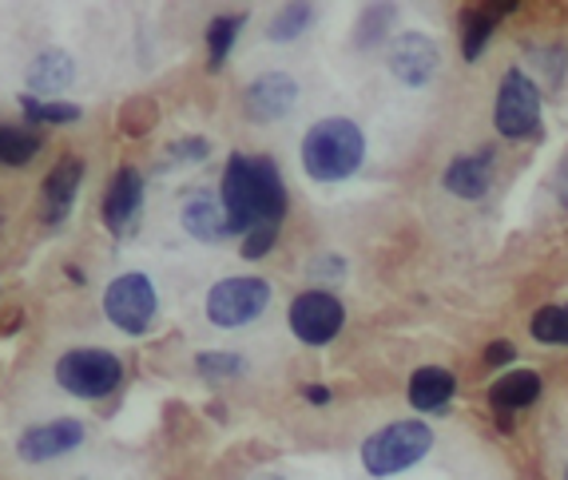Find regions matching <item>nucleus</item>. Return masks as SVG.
Returning a JSON list of instances; mask_svg holds the SVG:
<instances>
[{
  "label": "nucleus",
  "instance_id": "nucleus-1",
  "mask_svg": "<svg viewBox=\"0 0 568 480\" xmlns=\"http://www.w3.org/2000/svg\"><path fill=\"white\" fill-rule=\"evenodd\" d=\"M223 211L231 218V231L246 235L263 223H283L286 211V187L278 175L275 160H251L235 151L223 171Z\"/></svg>",
  "mask_w": 568,
  "mask_h": 480
},
{
  "label": "nucleus",
  "instance_id": "nucleus-2",
  "mask_svg": "<svg viewBox=\"0 0 568 480\" xmlns=\"http://www.w3.org/2000/svg\"><path fill=\"white\" fill-rule=\"evenodd\" d=\"M362 151H366V140H362L358 123L354 120H318L306 132L303 140V167L311 180L318 183H338L346 175H354L362 163Z\"/></svg>",
  "mask_w": 568,
  "mask_h": 480
},
{
  "label": "nucleus",
  "instance_id": "nucleus-3",
  "mask_svg": "<svg viewBox=\"0 0 568 480\" xmlns=\"http://www.w3.org/2000/svg\"><path fill=\"white\" fill-rule=\"evenodd\" d=\"M52 377L64 394L95 401V397L115 394V386L123 381V361L112 349H68L52 369Z\"/></svg>",
  "mask_w": 568,
  "mask_h": 480
},
{
  "label": "nucleus",
  "instance_id": "nucleus-4",
  "mask_svg": "<svg viewBox=\"0 0 568 480\" xmlns=\"http://www.w3.org/2000/svg\"><path fill=\"white\" fill-rule=\"evenodd\" d=\"M434 433H429L422 421H398L386 425L382 433H374L362 445V464H366L374 477H394V472L409 469L429 452Z\"/></svg>",
  "mask_w": 568,
  "mask_h": 480
},
{
  "label": "nucleus",
  "instance_id": "nucleus-5",
  "mask_svg": "<svg viewBox=\"0 0 568 480\" xmlns=\"http://www.w3.org/2000/svg\"><path fill=\"white\" fill-rule=\"evenodd\" d=\"M160 310V298H155V286L148 274L128 270L120 278H112L104 290V314L112 326H120L123 334H148Z\"/></svg>",
  "mask_w": 568,
  "mask_h": 480
},
{
  "label": "nucleus",
  "instance_id": "nucleus-6",
  "mask_svg": "<svg viewBox=\"0 0 568 480\" xmlns=\"http://www.w3.org/2000/svg\"><path fill=\"white\" fill-rule=\"evenodd\" d=\"M271 306V283L266 278H223V283L211 286L207 294V318L223 330H239V326H251L255 318H263V310Z\"/></svg>",
  "mask_w": 568,
  "mask_h": 480
},
{
  "label": "nucleus",
  "instance_id": "nucleus-7",
  "mask_svg": "<svg viewBox=\"0 0 568 480\" xmlns=\"http://www.w3.org/2000/svg\"><path fill=\"white\" fill-rule=\"evenodd\" d=\"M493 123L497 132L509 140H525L540 127V92L521 68H509L497 92V108H493Z\"/></svg>",
  "mask_w": 568,
  "mask_h": 480
},
{
  "label": "nucleus",
  "instance_id": "nucleus-8",
  "mask_svg": "<svg viewBox=\"0 0 568 480\" xmlns=\"http://www.w3.org/2000/svg\"><path fill=\"white\" fill-rule=\"evenodd\" d=\"M342 321H346V310L326 290H306L291 302V330L306 346H326L342 330Z\"/></svg>",
  "mask_w": 568,
  "mask_h": 480
},
{
  "label": "nucleus",
  "instance_id": "nucleus-9",
  "mask_svg": "<svg viewBox=\"0 0 568 480\" xmlns=\"http://www.w3.org/2000/svg\"><path fill=\"white\" fill-rule=\"evenodd\" d=\"M88 441V429L84 421L77 417H57V421H44L29 433H20L17 441V457L24 464H44V461H57L64 452L80 449Z\"/></svg>",
  "mask_w": 568,
  "mask_h": 480
},
{
  "label": "nucleus",
  "instance_id": "nucleus-10",
  "mask_svg": "<svg viewBox=\"0 0 568 480\" xmlns=\"http://www.w3.org/2000/svg\"><path fill=\"white\" fill-rule=\"evenodd\" d=\"M437 64H442L437 44L429 37H422V32H406L389 48V72L398 75L406 88H426L434 80Z\"/></svg>",
  "mask_w": 568,
  "mask_h": 480
},
{
  "label": "nucleus",
  "instance_id": "nucleus-11",
  "mask_svg": "<svg viewBox=\"0 0 568 480\" xmlns=\"http://www.w3.org/2000/svg\"><path fill=\"white\" fill-rule=\"evenodd\" d=\"M294 100H298V84L286 72H266L246 88V112L255 115L258 123L283 120L294 108Z\"/></svg>",
  "mask_w": 568,
  "mask_h": 480
},
{
  "label": "nucleus",
  "instance_id": "nucleus-12",
  "mask_svg": "<svg viewBox=\"0 0 568 480\" xmlns=\"http://www.w3.org/2000/svg\"><path fill=\"white\" fill-rule=\"evenodd\" d=\"M180 218L187 226V235H195L200 243H223V238L235 235L227 211H223V198L207 195V191H195V195L183 198Z\"/></svg>",
  "mask_w": 568,
  "mask_h": 480
},
{
  "label": "nucleus",
  "instance_id": "nucleus-13",
  "mask_svg": "<svg viewBox=\"0 0 568 480\" xmlns=\"http://www.w3.org/2000/svg\"><path fill=\"white\" fill-rule=\"evenodd\" d=\"M143 207V175L135 167H120L108 183V195H104V223L108 231H128L132 218L140 215Z\"/></svg>",
  "mask_w": 568,
  "mask_h": 480
},
{
  "label": "nucleus",
  "instance_id": "nucleus-14",
  "mask_svg": "<svg viewBox=\"0 0 568 480\" xmlns=\"http://www.w3.org/2000/svg\"><path fill=\"white\" fill-rule=\"evenodd\" d=\"M84 183V163L80 160H60L57 167L48 171L44 180V223L48 226H60L77 203V191Z\"/></svg>",
  "mask_w": 568,
  "mask_h": 480
},
{
  "label": "nucleus",
  "instance_id": "nucleus-15",
  "mask_svg": "<svg viewBox=\"0 0 568 480\" xmlns=\"http://www.w3.org/2000/svg\"><path fill=\"white\" fill-rule=\"evenodd\" d=\"M493 175H497V160L493 151H474V155H462V160L449 163L446 171V187L457 198H481L489 191Z\"/></svg>",
  "mask_w": 568,
  "mask_h": 480
},
{
  "label": "nucleus",
  "instance_id": "nucleus-16",
  "mask_svg": "<svg viewBox=\"0 0 568 480\" xmlns=\"http://www.w3.org/2000/svg\"><path fill=\"white\" fill-rule=\"evenodd\" d=\"M454 374L442 366H426L417 369L414 381H409V401H414L422 413H442L449 406V397H454Z\"/></svg>",
  "mask_w": 568,
  "mask_h": 480
},
{
  "label": "nucleus",
  "instance_id": "nucleus-17",
  "mask_svg": "<svg viewBox=\"0 0 568 480\" xmlns=\"http://www.w3.org/2000/svg\"><path fill=\"white\" fill-rule=\"evenodd\" d=\"M540 397V377L532 369H513L505 374L497 386L489 389V401L493 409H501V413H517V409H529L532 401Z\"/></svg>",
  "mask_w": 568,
  "mask_h": 480
},
{
  "label": "nucleus",
  "instance_id": "nucleus-18",
  "mask_svg": "<svg viewBox=\"0 0 568 480\" xmlns=\"http://www.w3.org/2000/svg\"><path fill=\"white\" fill-rule=\"evenodd\" d=\"M44 140L37 127H20V123H0V167H29L40 155Z\"/></svg>",
  "mask_w": 568,
  "mask_h": 480
},
{
  "label": "nucleus",
  "instance_id": "nucleus-19",
  "mask_svg": "<svg viewBox=\"0 0 568 480\" xmlns=\"http://www.w3.org/2000/svg\"><path fill=\"white\" fill-rule=\"evenodd\" d=\"M77 80V64L64 52H40L29 64V88L32 92H60Z\"/></svg>",
  "mask_w": 568,
  "mask_h": 480
},
{
  "label": "nucleus",
  "instance_id": "nucleus-20",
  "mask_svg": "<svg viewBox=\"0 0 568 480\" xmlns=\"http://www.w3.org/2000/svg\"><path fill=\"white\" fill-rule=\"evenodd\" d=\"M513 4H497V9H474V12H465V32H462V52L465 60H481V48L485 40L497 32V17L501 12H509Z\"/></svg>",
  "mask_w": 568,
  "mask_h": 480
},
{
  "label": "nucleus",
  "instance_id": "nucleus-21",
  "mask_svg": "<svg viewBox=\"0 0 568 480\" xmlns=\"http://www.w3.org/2000/svg\"><path fill=\"white\" fill-rule=\"evenodd\" d=\"M243 32V17H215L207 29V60L211 68H223L231 57V44H235V37Z\"/></svg>",
  "mask_w": 568,
  "mask_h": 480
},
{
  "label": "nucleus",
  "instance_id": "nucleus-22",
  "mask_svg": "<svg viewBox=\"0 0 568 480\" xmlns=\"http://www.w3.org/2000/svg\"><path fill=\"white\" fill-rule=\"evenodd\" d=\"M532 338L545 346H568V302L565 306H545L532 318Z\"/></svg>",
  "mask_w": 568,
  "mask_h": 480
},
{
  "label": "nucleus",
  "instance_id": "nucleus-23",
  "mask_svg": "<svg viewBox=\"0 0 568 480\" xmlns=\"http://www.w3.org/2000/svg\"><path fill=\"white\" fill-rule=\"evenodd\" d=\"M20 112L37 123H77L80 108L77 104H60V100H37V95H20Z\"/></svg>",
  "mask_w": 568,
  "mask_h": 480
},
{
  "label": "nucleus",
  "instance_id": "nucleus-24",
  "mask_svg": "<svg viewBox=\"0 0 568 480\" xmlns=\"http://www.w3.org/2000/svg\"><path fill=\"white\" fill-rule=\"evenodd\" d=\"M306 24H311V9H306V4H286V9L275 17V24L266 29V37L271 40H294L298 32H306Z\"/></svg>",
  "mask_w": 568,
  "mask_h": 480
},
{
  "label": "nucleus",
  "instance_id": "nucleus-25",
  "mask_svg": "<svg viewBox=\"0 0 568 480\" xmlns=\"http://www.w3.org/2000/svg\"><path fill=\"white\" fill-rule=\"evenodd\" d=\"M195 369H200L203 377H235L246 369V361L239 358V354H219V349H211V354L195 358Z\"/></svg>",
  "mask_w": 568,
  "mask_h": 480
},
{
  "label": "nucleus",
  "instance_id": "nucleus-26",
  "mask_svg": "<svg viewBox=\"0 0 568 480\" xmlns=\"http://www.w3.org/2000/svg\"><path fill=\"white\" fill-rule=\"evenodd\" d=\"M275 238H278V223H263V226H255V231H246L243 235V258H263L271 246H275Z\"/></svg>",
  "mask_w": 568,
  "mask_h": 480
},
{
  "label": "nucleus",
  "instance_id": "nucleus-27",
  "mask_svg": "<svg viewBox=\"0 0 568 480\" xmlns=\"http://www.w3.org/2000/svg\"><path fill=\"white\" fill-rule=\"evenodd\" d=\"M171 155H175V160H203V155H207V140H183V143H175V147H171Z\"/></svg>",
  "mask_w": 568,
  "mask_h": 480
},
{
  "label": "nucleus",
  "instance_id": "nucleus-28",
  "mask_svg": "<svg viewBox=\"0 0 568 480\" xmlns=\"http://www.w3.org/2000/svg\"><path fill=\"white\" fill-rule=\"evenodd\" d=\"M485 358H489L493 366H501V361L513 358V346H509V341H493V346L485 349Z\"/></svg>",
  "mask_w": 568,
  "mask_h": 480
},
{
  "label": "nucleus",
  "instance_id": "nucleus-29",
  "mask_svg": "<svg viewBox=\"0 0 568 480\" xmlns=\"http://www.w3.org/2000/svg\"><path fill=\"white\" fill-rule=\"evenodd\" d=\"M303 394H306V401H314V406H326V401H331V389H323V386H306Z\"/></svg>",
  "mask_w": 568,
  "mask_h": 480
},
{
  "label": "nucleus",
  "instance_id": "nucleus-30",
  "mask_svg": "<svg viewBox=\"0 0 568 480\" xmlns=\"http://www.w3.org/2000/svg\"><path fill=\"white\" fill-rule=\"evenodd\" d=\"M557 191H560V203H565V207H568V163L557 171Z\"/></svg>",
  "mask_w": 568,
  "mask_h": 480
},
{
  "label": "nucleus",
  "instance_id": "nucleus-31",
  "mask_svg": "<svg viewBox=\"0 0 568 480\" xmlns=\"http://www.w3.org/2000/svg\"><path fill=\"white\" fill-rule=\"evenodd\" d=\"M565 480H568V472H565Z\"/></svg>",
  "mask_w": 568,
  "mask_h": 480
}]
</instances>
